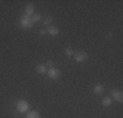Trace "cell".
Returning a JSON list of instances; mask_svg holds the SVG:
<instances>
[{
    "label": "cell",
    "instance_id": "obj_2",
    "mask_svg": "<svg viewBox=\"0 0 123 118\" xmlns=\"http://www.w3.org/2000/svg\"><path fill=\"white\" fill-rule=\"evenodd\" d=\"M20 24H21V28H24V29H30L31 26H33V22H31V17H30V16H26V14H24V16L21 17V20H20Z\"/></svg>",
    "mask_w": 123,
    "mask_h": 118
},
{
    "label": "cell",
    "instance_id": "obj_1",
    "mask_svg": "<svg viewBox=\"0 0 123 118\" xmlns=\"http://www.w3.org/2000/svg\"><path fill=\"white\" fill-rule=\"evenodd\" d=\"M29 108H30V104L26 100H18L16 102V110L18 113H26V111H29Z\"/></svg>",
    "mask_w": 123,
    "mask_h": 118
},
{
    "label": "cell",
    "instance_id": "obj_15",
    "mask_svg": "<svg viewBox=\"0 0 123 118\" xmlns=\"http://www.w3.org/2000/svg\"><path fill=\"white\" fill-rule=\"evenodd\" d=\"M45 66H49L50 68H52V67H54V62H52V60H47V63H46Z\"/></svg>",
    "mask_w": 123,
    "mask_h": 118
},
{
    "label": "cell",
    "instance_id": "obj_6",
    "mask_svg": "<svg viewBox=\"0 0 123 118\" xmlns=\"http://www.w3.org/2000/svg\"><path fill=\"white\" fill-rule=\"evenodd\" d=\"M47 33L50 35H52V37H55V35L59 34V28H56V26H54V25H50L47 28Z\"/></svg>",
    "mask_w": 123,
    "mask_h": 118
},
{
    "label": "cell",
    "instance_id": "obj_10",
    "mask_svg": "<svg viewBox=\"0 0 123 118\" xmlns=\"http://www.w3.org/2000/svg\"><path fill=\"white\" fill-rule=\"evenodd\" d=\"M26 118H41V114L37 110H31V111H28Z\"/></svg>",
    "mask_w": 123,
    "mask_h": 118
},
{
    "label": "cell",
    "instance_id": "obj_9",
    "mask_svg": "<svg viewBox=\"0 0 123 118\" xmlns=\"http://www.w3.org/2000/svg\"><path fill=\"white\" fill-rule=\"evenodd\" d=\"M36 71H37L38 73H42V75L47 72V70H46V66H45V64H37V66H36Z\"/></svg>",
    "mask_w": 123,
    "mask_h": 118
},
{
    "label": "cell",
    "instance_id": "obj_12",
    "mask_svg": "<svg viewBox=\"0 0 123 118\" xmlns=\"http://www.w3.org/2000/svg\"><path fill=\"white\" fill-rule=\"evenodd\" d=\"M41 21V14L39 13H34L33 16H31V22L36 24V22H39Z\"/></svg>",
    "mask_w": 123,
    "mask_h": 118
},
{
    "label": "cell",
    "instance_id": "obj_7",
    "mask_svg": "<svg viewBox=\"0 0 123 118\" xmlns=\"http://www.w3.org/2000/svg\"><path fill=\"white\" fill-rule=\"evenodd\" d=\"M34 11H36V8H34L33 4H28L25 7V14H26V16H30L31 17L34 14Z\"/></svg>",
    "mask_w": 123,
    "mask_h": 118
},
{
    "label": "cell",
    "instance_id": "obj_14",
    "mask_svg": "<svg viewBox=\"0 0 123 118\" xmlns=\"http://www.w3.org/2000/svg\"><path fill=\"white\" fill-rule=\"evenodd\" d=\"M52 22V17H45V20H43V24H45V25H49L50 26V24Z\"/></svg>",
    "mask_w": 123,
    "mask_h": 118
},
{
    "label": "cell",
    "instance_id": "obj_16",
    "mask_svg": "<svg viewBox=\"0 0 123 118\" xmlns=\"http://www.w3.org/2000/svg\"><path fill=\"white\" fill-rule=\"evenodd\" d=\"M46 33H47V30H46V29H41V30H39V34L41 35H45Z\"/></svg>",
    "mask_w": 123,
    "mask_h": 118
},
{
    "label": "cell",
    "instance_id": "obj_5",
    "mask_svg": "<svg viewBox=\"0 0 123 118\" xmlns=\"http://www.w3.org/2000/svg\"><path fill=\"white\" fill-rule=\"evenodd\" d=\"M111 97H113L115 101H118V102H122L123 101V93L121 92V91L113 89V91H111Z\"/></svg>",
    "mask_w": 123,
    "mask_h": 118
},
{
    "label": "cell",
    "instance_id": "obj_11",
    "mask_svg": "<svg viewBox=\"0 0 123 118\" xmlns=\"http://www.w3.org/2000/svg\"><path fill=\"white\" fill-rule=\"evenodd\" d=\"M111 101H113L111 97H104V98H102V105H104V106H110Z\"/></svg>",
    "mask_w": 123,
    "mask_h": 118
},
{
    "label": "cell",
    "instance_id": "obj_4",
    "mask_svg": "<svg viewBox=\"0 0 123 118\" xmlns=\"http://www.w3.org/2000/svg\"><path fill=\"white\" fill-rule=\"evenodd\" d=\"M47 75H49L50 79H52V80H56V79H59V76H60V70L52 67V68H50V70L47 71Z\"/></svg>",
    "mask_w": 123,
    "mask_h": 118
},
{
    "label": "cell",
    "instance_id": "obj_8",
    "mask_svg": "<svg viewBox=\"0 0 123 118\" xmlns=\"http://www.w3.org/2000/svg\"><path fill=\"white\" fill-rule=\"evenodd\" d=\"M104 91H105V88H104V85L102 84H97V85H94V89H93V92H94V94H102L104 93Z\"/></svg>",
    "mask_w": 123,
    "mask_h": 118
},
{
    "label": "cell",
    "instance_id": "obj_13",
    "mask_svg": "<svg viewBox=\"0 0 123 118\" xmlns=\"http://www.w3.org/2000/svg\"><path fill=\"white\" fill-rule=\"evenodd\" d=\"M64 54H66L67 57H72V55H74V50H72L71 47H66V50H64Z\"/></svg>",
    "mask_w": 123,
    "mask_h": 118
},
{
    "label": "cell",
    "instance_id": "obj_3",
    "mask_svg": "<svg viewBox=\"0 0 123 118\" xmlns=\"http://www.w3.org/2000/svg\"><path fill=\"white\" fill-rule=\"evenodd\" d=\"M74 55H75V60L77 62V63H83V62L88 60V58H89V55H88L85 51H79Z\"/></svg>",
    "mask_w": 123,
    "mask_h": 118
}]
</instances>
